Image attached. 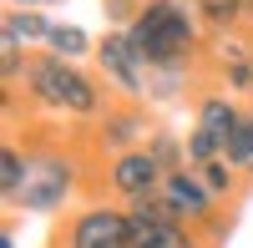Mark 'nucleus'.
<instances>
[{
  "instance_id": "6ab92c4d",
  "label": "nucleus",
  "mask_w": 253,
  "mask_h": 248,
  "mask_svg": "<svg viewBox=\"0 0 253 248\" xmlns=\"http://www.w3.org/2000/svg\"><path fill=\"white\" fill-rule=\"evenodd\" d=\"M15 10H41V5H56V0H10Z\"/></svg>"
},
{
  "instance_id": "ddd939ff",
  "label": "nucleus",
  "mask_w": 253,
  "mask_h": 248,
  "mask_svg": "<svg viewBox=\"0 0 253 248\" xmlns=\"http://www.w3.org/2000/svg\"><path fill=\"white\" fill-rule=\"evenodd\" d=\"M46 51L51 56H66V61H76V56H86L91 51V41H86V31H76V26H51V36H46Z\"/></svg>"
},
{
  "instance_id": "a211bd4d",
  "label": "nucleus",
  "mask_w": 253,
  "mask_h": 248,
  "mask_svg": "<svg viewBox=\"0 0 253 248\" xmlns=\"http://www.w3.org/2000/svg\"><path fill=\"white\" fill-rule=\"evenodd\" d=\"M223 76H228V86H233V91H248L253 86V56L248 51H223Z\"/></svg>"
},
{
  "instance_id": "aec40b11",
  "label": "nucleus",
  "mask_w": 253,
  "mask_h": 248,
  "mask_svg": "<svg viewBox=\"0 0 253 248\" xmlns=\"http://www.w3.org/2000/svg\"><path fill=\"white\" fill-rule=\"evenodd\" d=\"M0 248H15V233L5 228V233H0Z\"/></svg>"
},
{
  "instance_id": "dca6fc26",
  "label": "nucleus",
  "mask_w": 253,
  "mask_h": 248,
  "mask_svg": "<svg viewBox=\"0 0 253 248\" xmlns=\"http://www.w3.org/2000/svg\"><path fill=\"white\" fill-rule=\"evenodd\" d=\"M228 162H233L238 172H253V112L238 122V132L228 137V152H223Z\"/></svg>"
},
{
  "instance_id": "2eb2a0df",
  "label": "nucleus",
  "mask_w": 253,
  "mask_h": 248,
  "mask_svg": "<svg viewBox=\"0 0 253 248\" xmlns=\"http://www.w3.org/2000/svg\"><path fill=\"white\" fill-rule=\"evenodd\" d=\"M198 177H203V188L208 193H213L218 203L228 198V193H233L238 188V167H233V162H228V157H218V162H208V167H193Z\"/></svg>"
},
{
  "instance_id": "9b49d317",
  "label": "nucleus",
  "mask_w": 253,
  "mask_h": 248,
  "mask_svg": "<svg viewBox=\"0 0 253 248\" xmlns=\"http://www.w3.org/2000/svg\"><path fill=\"white\" fill-rule=\"evenodd\" d=\"M0 26H5V31H10L15 41H20V46H36V41L46 46V36H51V26H56V20H46L41 10H15V5H10Z\"/></svg>"
},
{
  "instance_id": "20e7f679",
  "label": "nucleus",
  "mask_w": 253,
  "mask_h": 248,
  "mask_svg": "<svg viewBox=\"0 0 253 248\" xmlns=\"http://www.w3.org/2000/svg\"><path fill=\"white\" fill-rule=\"evenodd\" d=\"M238 122H243V112L228 96H203L198 127H193V137H187V167H208V162H218L228 152V137L238 132Z\"/></svg>"
},
{
  "instance_id": "7ed1b4c3",
  "label": "nucleus",
  "mask_w": 253,
  "mask_h": 248,
  "mask_svg": "<svg viewBox=\"0 0 253 248\" xmlns=\"http://www.w3.org/2000/svg\"><path fill=\"white\" fill-rule=\"evenodd\" d=\"M71 188H76V162L61 157V152H36L31 172H26V188H20L15 203L26 213H56V208H66Z\"/></svg>"
},
{
  "instance_id": "6e6552de",
  "label": "nucleus",
  "mask_w": 253,
  "mask_h": 248,
  "mask_svg": "<svg viewBox=\"0 0 253 248\" xmlns=\"http://www.w3.org/2000/svg\"><path fill=\"white\" fill-rule=\"evenodd\" d=\"M162 167H157V157L147 152V147H137V152H117V162H112V172H107V182H112V193L132 208V203H147V198H157L162 193Z\"/></svg>"
},
{
  "instance_id": "4468645a",
  "label": "nucleus",
  "mask_w": 253,
  "mask_h": 248,
  "mask_svg": "<svg viewBox=\"0 0 253 248\" xmlns=\"http://www.w3.org/2000/svg\"><path fill=\"white\" fill-rule=\"evenodd\" d=\"M193 10H198V20L228 31V26H238V15L248 10V0H193Z\"/></svg>"
},
{
  "instance_id": "9d476101",
  "label": "nucleus",
  "mask_w": 253,
  "mask_h": 248,
  "mask_svg": "<svg viewBox=\"0 0 253 248\" xmlns=\"http://www.w3.org/2000/svg\"><path fill=\"white\" fill-rule=\"evenodd\" d=\"M101 142H107V147H122V152H137L132 142H147L142 112H107V122H101Z\"/></svg>"
},
{
  "instance_id": "423d86ee",
  "label": "nucleus",
  "mask_w": 253,
  "mask_h": 248,
  "mask_svg": "<svg viewBox=\"0 0 253 248\" xmlns=\"http://www.w3.org/2000/svg\"><path fill=\"white\" fill-rule=\"evenodd\" d=\"M66 248H132V218L126 208H81L66 228Z\"/></svg>"
},
{
  "instance_id": "1a4fd4ad",
  "label": "nucleus",
  "mask_w": 253,
  "mask_h": 248,
  "mask_svg": "<svg viewBox=\"0 0 253 248\" xmlns=\"http://www.w3.org/2000/svg\"><path fill=\"white\" fill-rule=\"evenodd\" d=\"M162 203L177 213V223H187V228H198V223H213V208H218V198L203 188V177L193 167H182V172H167L162 177Z\"/></svg>"
},
{
  "instance_id": "f257e3e1",
  "label": "nucleus",
  "mask_w": 253,
  "mask_h": 248,
  "mask_svg": "<svg viewBox=\"0 0 253 248\" xmlns=\"http://www.w3.org/2000/svg\"><path fill=\"white\" fill-rule=\"evenodd\" d=\"M126 36H132L137 56L147 61V71H182L198 51V20L177 0H147L132 15Z\"/></svg>"
},
{
  "instance_id": "0eeeda50",
  "label": "nucleus",
  "mask_w": 253,
  "mask_h": 248,
  "mask_svg": "<svg viewBox=\"0 0 253 248\" xmlns=\"http://www.w3.org/2000/svg\"><path fill=\"white\" fill-rule=\"evenodd\" d=\"M96 61H101V71H107V81H112L117 91H126V96H147L152 71H147V61L137 56V46H132V36H126V31H107V36H101Z\"/></svg>"
},
{
  "instance_id": "f03ea898",
  "label": "nucleus",
  "mask_w": 253,
  "mask_h": 248,
  "mask_svg": "<svg viewBox=\"0 0 253 248\" xmlns=\"http://www.w3.org/2000/svg\"><path fill=\"white\" fill-rule=\"evenodd\" d=\"M26 86L31 96L41 101V107H51V112H66V117H96L101 107V96L86 76H81L66 56H51V51H41L31 56V71H26Z\"/></svg>"
},
{
  "instance_id": "f8f14e48",
  "label": "nucleus",
  "mask_w": 253,
  "mask_h": 248,
  "mask_svg": "<svg viewBox=\"0 0 253 248\" xmlns=\"http://www.w3.org/2000/svg\"><path fill=\"white\" fill-rule=\"evenodd\" d=\"M26 172H31V157H20V147H5V152H0V193H5V203L20 198Z\"/></svg>"
},
{
  "instance_id": "f3484780",
  "label": "nucleus",
  "mask_w": 253,
  "mask_h": 248,
  "mask_svg": "<svg viewBox=\"0 0 253 248\" xmlns=\"http://www.w3.org/2000/svg\"><path fill=\"white\" fill-rule=\"evenodd\" d=\"M20 71H31V61H26V51H20V41L0 26V76H5V86H10Z\"/></svg>"
},
{
  "instance_id": "39448f33",
  "label": "nucleus",
  "mask_w": 253,
  "mask_h": 248,
  "mask_svg": "<svg viewBox=\"0 0 253 248\" xmlns=\"http://www.w3.org/2000/svg\"><path fill=\"white\" fill-rule=\"evenodd\" d=\"M126 218H132V248H198L193 228L177 223V213L162 203V193L147 203H132Z\"/></svg>"
}]
</instances>
